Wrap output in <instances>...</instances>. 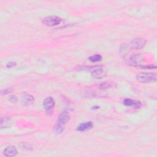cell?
<instances>
[{
    "instance_id": "17",
    "label": "cell",
    "mask_w": 157,
    "mask_h": 157,
    "mask_svg": "<svg viewBox=\"0 0 157 157\" xmlns=\"http://www.w3.org/2000/svg\"><path fill=\"white\" fill-rule=\"evenodd\" d=\"M110 85L108 83H102L100 86V88L101 89H105V88H108L109 87H110Z\"/></svg>"
},
{
    "instance_id": "15",
    "label": "cell",
    "mask_w": 157,
    "mask_h": 157,
    "mask_svg": "<svg viewBox=\"0 0 157 157\" xmlns=\"http://www.w3.org/2000/svg\"><path fill=\"white\" fill-rule=\"evenodd\" d=\"M156 65L155 64H150V65H148V66H141L142 68H144V69H155L156 68Z\"/></svg>"
},
{
    "instance_id": "13",
    "label": "cell",
    "mask_w": 157,
    "mask_h": 157,
    "mask_svg": "<svg viewBox=\"0 0 157 157\" xmlns=\"http://www.w3.org/2000/svg\"><path fill=\"white\" fill-rule=\"evenodd\" d=\"M101 59H102V56L99 54H96V55L90 56L89 57V60L93 63L100 61H101Z\"/></svg>"
},
{
    "instance_id": "12",
    "label": "cell",
    "mask_w": 157,
    "mask_h": 157,
    "mask_svg": "<svg viewBox=\"0 0 157 157\" xmlns=\"http://www.w3.org/2000/svg\"><path fill=\"white\" fill-rule=\"evenodd\" d=\"M12 124L11 119L8 117H4L1 120V128H7L10 127Z\"/></svg>"
},
{
    "instance_id": "1",
    "label": "cell",
    "mask_w": 157,
    "mask_h": 157,
    "mask_svg": "<svg viewBox=\"0 0 157 157\" xmlns=\"http://www.w3.org/2000/svg\"><path fill=\"white\" fill-rule=\"evenodd\" d=\"M136 78L141 83L153 82L156 80V75L155 73L140 72L136 75Z\"/></svg>"
},
{
    "instance_id": "7",
    "label": "cell",
    "mask_w": 157,
    "mask_h": 157,
    "mask_svg": "<svg viewBox=\"0 0 157 157\" xmlns=\"http://www.w3.org/2000/svg\"><path fill=\"white\" fill-rule=\"evenodd\" d=\"M123 104L126 106H131L134 109H139L141 107V102L139 101L133 100L129 98L124 99Z\"/></svg>"
},
{
    "instance_id": "18",
    "label": "cell",
    "mask_w": 157,
    "mask_h": 157,
    "mask_svg": "<svg viewBox=\"0 0 157 157\" xmlns=\"http://www.w3.org/2000/svg\"><path fill=\"white\" fill-rule=\"evenodd\" d=\"M11 91H12V90L11 88H7V89H6L4 90H2L1 91V94H7V93H10Z\"/></svg>"
},
{
    "instance_id": "2",
    "label": "cell",
    "mask_w": 157,
    "mask_h": 157,
    "mask_svg": "<svg viewBox=\"0 0 157 157\" xmlns=\"http://www.w3.org/2000/svg\"><path fill=\"white\" fill-rule=\"evenodd\" d=\"M91 76L96 79H101L106 75V70L103 66H95L90 69Z\"/></svg>"
},
{
    "instance_id": "3",
    "label": "cell",
    "mask_w": 157,
    "mask_h": 157,
    "mask_svg": "<svg viewBox=\"0 0 157 157\" xmlns=\"http://www.w3.org/2000/svg\"><path fill=\"white\" fill-rule=\"evenodd\" d=\"M55 106V101L52 97H47L43 101V107L47 115H50Z\"/></svg>"
},
{
    "instance_id": "14",
    "label": "cell",
    "mask_w": 157,
    "mask_h": 157,
    "mask_svg": "<svg viewBox=\"0 0 157 157\" xmlns=\"http://www.w3.org/2000/svg\"><path fill=\"white\" fill-rule=\"evenodd\" d=\"M55 131L56 133L57 134H61L63 132V131L64 130V126L61 125L58 123H56V124H55Z\"/></svg>"
},
{
    "instance_id": "9",
    "label": "cell",
    "mask_w": 157,
    "mask_h": 157,
    "mask_svg": "<svg viewBox=\"0 0 157 157\" xmlns=\"http://www.w3.org/2000/svg\"><path fill=\"white\" fill-rule=\"evenodd\" d=\"M34 100V97L32 95L28 94H25L22 96L21 102V104L23 105L29 106L33 103Z\"/></svg>"
},
{
    "instance_id": "5",
    "label": "cell",
    "mask_w": 157,
    "mask_h": 157,
    "mask_svg": "<svg viewBox=\"0 0 157 157\" xmlns=\"http://www.w3.org/2000/svg\"><path fill=\"white\" fill-rule=\"evenodd\" d=\"M146 44L145 39L143 38L134 39L128 45L130 48L134 50H139L142 48Z\"/></svg>"
},
{
    "instance_id": "4",
    "label": "cell",
    "mask_w": 157,
    "mask_h": 157,
    "mask_svg": "<svg viewBox=\"0 0 157 157\" xmlns=\"http://www.w3.org/2000/svg\"><path fill=\"white\" fill-rule=\"evenodd\" d=\"M62 19L57 16H49L42 20V23L48 26H53L61 23Z\"/></svg>"
},
{
    "instance_id": "6",
    "label": "cell",
    "mask_w": 157,
    "mask_h": 157,
    "mask_svg": "<svg viewBox=\"0 0 157 157\" xmlns=\"http://www.w3.org/2000/svg\"><path fill=\"white\" fill-rule=\"evenodd\" d=\"M69 120V113L66 110H64L58 116L57 123L61 125L65 126V124L67 123Z\"/></svg>"
},
{
    "instance_id": "8",
    "label": "cell",
    "mask_w": 157,
    "mask_h": 157,
    "mask_svg": "<svg viewBox=\"0 0 157 157\" xmlns=\"http://www.w3.org/2000/svg\"><path fill=\"white\" fill-rule=\"evenodd\" d=\"M17 153H18V151L17 148L12 145L7 146L6 148H5V149L3 151V154L6 156H9V157L15 156L17 155Z\"/></svg>"
},
{
    "instance_id": "11",
    "label": "cell",
    "mask_w": 157,
    "mask_h": 157,
    "mask_svg": "<svg viewBox=\"0 0 157 157\" xmlns=\"http://www.w3.org/2000/svg\"><path fill=\"white\" fill-rule=\"evenodd\" d=\"M93 123L91 121L82 123L77 126V130L78 131H85L86 130L91 129L93 128Z\"/></svg>"
},
{
    "instance_id": "19",
    "label": "cell",
    "mask_w": 157,
    "mask_h": 157,
    "mask_svg": "<svg viewBox=\"0 0 157 157\" xmlns=\"http://www.w3.org/2000/svg\"><path fill=\"white\" fill-rule=\"evenodd\" d=\"M15 65V63L14 62H10V63H9L7 64V66L8 67H11L12 66H14Z\"/></svg>"
},
{
    "instance_id": "16",
    "label": "cell",
    "mask_w": 157,
    "mask_h": 157,
    "mask_svg": "<svg viewBox=\"0 0 157 157\" xmlns=\"http://www.w3.org/2000/svg\"><path fill=\"white\" fill-rule=\"evenodd\" d=\"M9 100H10V101L11 102L15 103V102H16L17 101L18 99H17V96H14V95H12V96H10Z\"/></svg>"
},
{
    "instance_id": "10",
    "label": "cell",
    "mask_w": 157,
    "mask_h": 157,
    "mask_svg": "<svg viewBox=\"0 0 157 157\" xmlns=\"http://www.w3.org/2000/svg\"><path fill=\"white\" fill-rule=\"evenodd\" d=\"M142 61V56L140 55L132 56L129 60V64L133 66H139Z\"/></svg>"
}]
</instances>
